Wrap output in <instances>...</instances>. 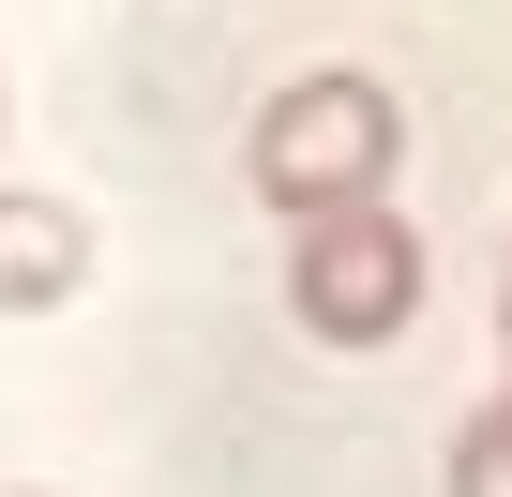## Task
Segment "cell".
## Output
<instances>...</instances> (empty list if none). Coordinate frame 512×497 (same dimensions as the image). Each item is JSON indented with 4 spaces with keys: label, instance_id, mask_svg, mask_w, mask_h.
<instances>
[{
    "label": "cell",
    "instance_id": "2",
    "mask_svg": "<svg viewBox=\"0 0 512 497\" xmlns=\"http://www.w3.org/2000/svg\"><path fill=\"white\" fill-rule=\"evenodd\" d=\"M287 317H302L317 347H392V332L422 317V241L392 226V196H377V211H317V226L287 241Z\"/></svg>",
    "mask_w": 512,
    "mask_h": 497
},
{
    "label": "cell",
    "instance_id": "5",
    "mask_svg": "<svg viewBox=\"0 0 512 497\" xmlns=\"http://www.w3.org/2000/svg\"><path fill=\"white\" fill-rule=\"evenodd\" d=\"M497 347H512V302H497Z\"/></svg>",
    "mask_w": 512,
    "mask_h": 497
},
{
    "label": "cell",
    "instance_id": "4",
    "mask_svg": "<svg viewBox=\"0 0 512 497\" xmlns=\"http://www.w3.org/2000/svg\"><path fill=\"white\" fill-rule=\"evenodd\" d=\"M452 497H512V377H497V407L452 437Z\"/></svg>",
    "mask_w": 512,
    "mask_h": 497
},
{
    "label": "cell",
    "instance_id": "1",
    "mask_svg": "<svg viewBox=\"0 0 512 497\" xmlns=\"http://www.w3.org/2000/svg\"><path fill=\"white\" fill-rule=\"evenodd\" d=\"M256 196H272L287 226H317V211H377L392 196V166H407V106L377 91V76H287L272 106H256Z\"/></svg>",
    "mask_w": 512,
    "mask_h": 497
},
{
    "label": "cell",
    "instance_id": "3",
    "mask_svg": "<svg viewBox=\"0 0 512 497\" xmlns=\"http://www.w3.org/2000/svg\"><path fill=\"white\" fill-rule=\"evenodd\" d=\"M91 287V226L61 196H0V317H46Z\"/></svg>",
    "mask_w": 512,
    "mask_h": 497
}]
</instances>
